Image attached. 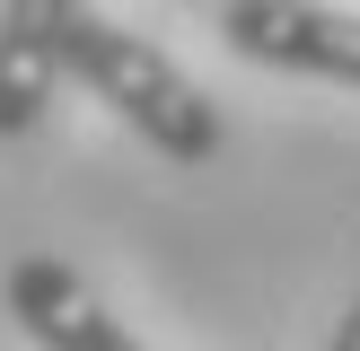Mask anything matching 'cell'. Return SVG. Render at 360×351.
Wrapping results in <instances>:
<instances>
[{"label":"cell","instance_id":"cell-1","mask_svg":"<svg viewBox=\"0 0 360 351\" xmlns=\"http://www.w3.org/2000/svg\"><path fill=\"white\" fill-rule=\"evenodd\" d=\"M70 70H79V88L97 105H115L158 158H176V167H211V158H220V105H211L150 35L115 27V18H79Z\"/></svg>","mask_w":360,"mask_h":351},{"label":"cell","instance_id":"cell-2","mask_svg":"<svg viewBox=\"0 0 360 351\" xmlns=\"http://www.w3.org/2000/svg\"><path fill=\"white\" fill-rule=\"evenodd\" d=\"M220 44L264 70H308V79L360 88V18L326 9V0H229Z\"/></svg>","mask_w":360,"mask_h":351},{"label":"cell","instance_id":"cell-3","mask_svg":"<svg viewBox=\"0 0 360 351\" xmlns=\"http://www.w3.org/2000/svg\"><path fill=\"white\" fill-rule=\"evenodd\" d=\"M88 0H0V140L35 132L53 105V79L70 70Z\"/></svg>","mask_w":360,"mask_h":351},{"label":"cell","instance_id":"cell-4","mask_svg":"<svg viewBox=\"0 0 360 351\" xmlns=\"http://www.w3.org/2000/svg\"><path fill=\"white\" fill-rule=\"evenodd\" d=\"M0 298H9V316L44 351H150L79 272H70V263H53V255H18L9 281H0Z\"/></svg>","mask_w":360,"mask_h":351},{"label":"cell","instance_id":"cell-5","mask_svg":"<svg viewBox=\"0 0 360 351\" xmlns=\"http://www.w3.org/2000/svg\"><path fill=\"white\" fill-rule=\"evenodd\" d=\"M326 351H360V298L343 307V325H334V343H326Z\"/></svg>","mask_w":360,"mask_h":351}]
</instances>
